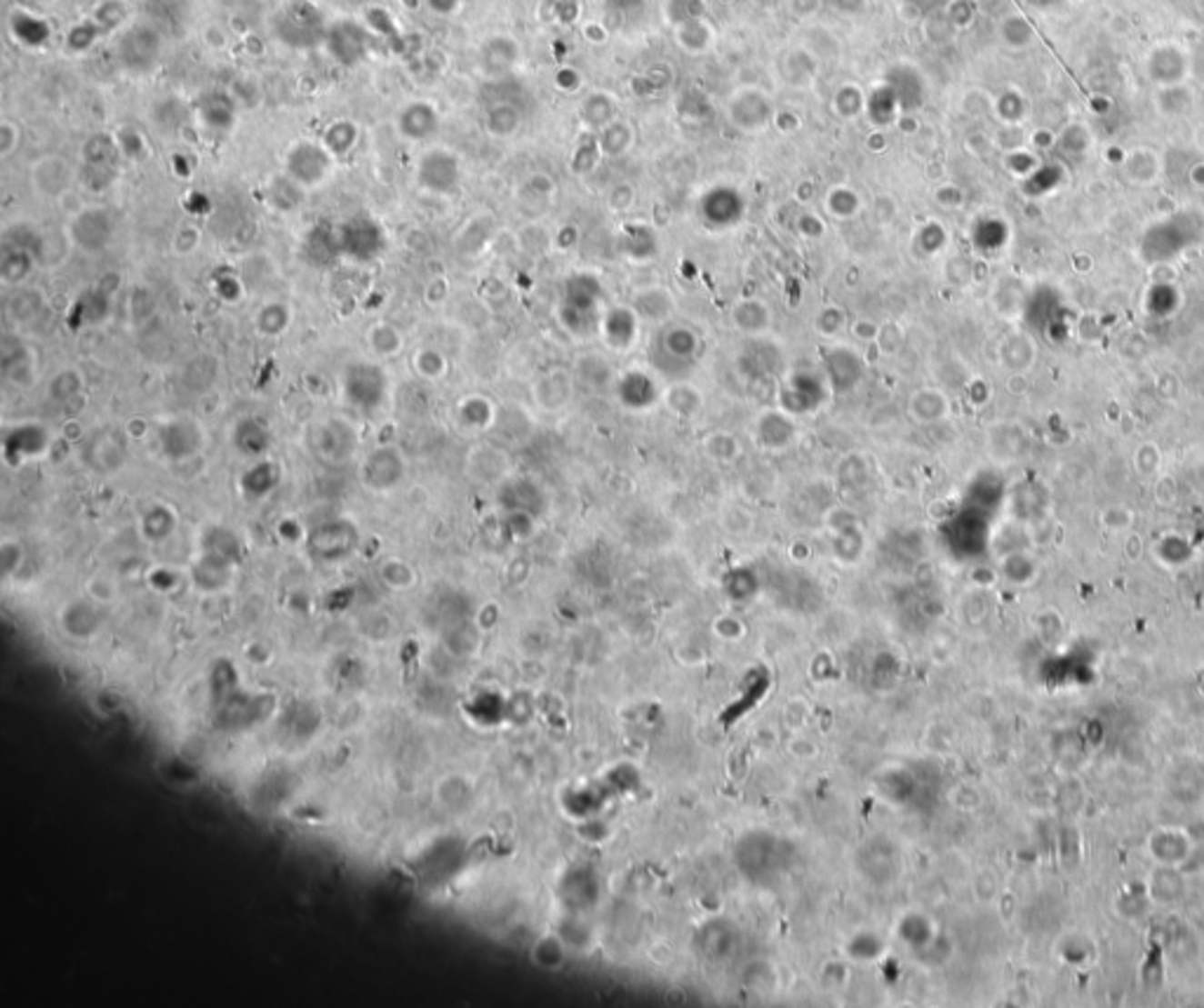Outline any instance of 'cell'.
<instances>
[{
    "label": "cell",
    "mask_w": 1204,
    "mask_h": 1008,
    "mask_svg": "<svg viewBox=\"0 0 1204 1008\" xmlns=\"http://www.w3.org/2000/svg\"><path fill=\"white\" fill-rule=\"evenodd\" d=\"M375 38L376 35L369 31L367 24H358L356 19H339L327 26L323 45L336 64L356 66L363 59H367Z\"/></svg>",
    "instance_id": "8992f818"
},
{
    "label": "cell",
    "mask_w": 1204,
    "mask_h": 1008,
    "mask_svg": "<svg viewBox=\"0 0 1204 1008\" xmlns=\"http://www.w3.org/2000/svg\"><path fill=\"white\" fill-rule=\"evenodd\" d=\"M176 527V517L167 505H154L142 520V532L148 541H166Z\"/></svg>",
    "instance_id": "f1b7e54d"
},
{
    "label": "cell",
    "mask_w": 1204,
    "mask_h": 1008,
    "mask_svg": "<svg viewBox=\"0 0 1204 1008\" xmlns=\"http://www.w3.org/2000/svg\"><path fill=\"white\" fill-rule=\"evenodd\" d=\"M210 289L212 294H215L219 301H224V304H238V301H243L245 296L243 280H240L234 271H226V268H222V271H216L215 275H212Z\"/></svg>",
    "instance_id": "836d02e7"
},
{
    "label": "cell",
    "mask_w": 1204,
    "mask_h": 1008,
    "mask_svg": "<svg viewBox=\"0 0 1204 1008\" xmlns=\"http://www.w3.org/2000/svg\"><path fill=\"white\" fill-rule=\"evenodd\" d=\"M127 15H130V10H127L125 0H102L95 7V12H92V19L102 26L104 34H108V31L118 29L120 24L127 19Z\"/></svg>",
    "instance_id": "e575fe53"
},
{
    "label": "cell",
    "mask_w": 1204,
    "mask_h": 1008,
    "mask_svg": "<svg viewBox=\"0 0 1204 1008\" xmlns=\"http://www.w3.org/2000/svg\"><path fill=\"white\" fill-rule=\"evenodd\" d=\"M304 195H306V188L299 186L285 172L276 175L266 184V203L278 212H295L304 203Z\"/></svg>",
    "instance_id": "603a6c76"
},
{
    "label": "cell",
    "mask_w": 1204,
    "mask_h": 1008,
    "mask_svg": "<svg viewBox=\"0 0 1204 1008\" xmlns=\"http://www.w3.org/2000/svg\"><path fill=\"white\" fill-rule=\"evenodd\" d=\"M172 170H175L176 176H188L191 175V163H188L186 155L176 154L172 155Z\"/></svg>",
    "instance_id": "7bdbcfd3"
},
{
    "label": "cell",
    "mask_w": 1204,
    "mask_h": 1008,
    "mask_svg": "<svg viewBox=\"0 0 1204 1008\" xmlns=\"http://www.w3.org/2000/svg\"><path fill=\"white\" fill-rule=\"evenodd\" d=\"M74 172L64 158H45L34 167V186L47 198H59L71 186Z\"/></svg>",
    "instance_id": "ac0fdd59"
},
{
    "label": "cell",
    "mask_w": 1204,
    "mask_h": 1008,
    "mask_svg": "<svg viewBox=\"0 0 1204 1008\" xmlns=\"http://www.w3.org/2000/svg\"><path fill=\"white\" fill-rule=\"evenodd\" d=\"M158 447L166 459L186 461L205 447L203 425L188 416H176L158 425Z\"/></svg>",
    "instance_id": "30bf717a"
},
{
    "label": "cell",
    "mask_w": 1204,
    "mask_h": 1008,
    "mask_svg": "<svg viewBox=\"0 0 1204 1008\" xmlns=\"http://www.w3.org/2000/svg\"><path fill=\"white\" fill-rule=\"evenodd\" d=\"M398 135L407 142H426L440 127V114L428 102H412L396 118Z\"/></svg>",
    "instance_id": "5bb4252c"
},
{
    "label": "cell",
    "mask_w": 1204,
    "mask_h": 1008,
    "mask_svg": "<svg viewBox=\"0 0 1204 1008\" xmlns=\"http://www.w3.org/2000/svg\"><path fill=\"white\" fill-rule=\"evenodd\" d=\"M198 118L207 130L228 132L236 123V104L224 92H207L200 96Z\"/></svg>",
    "instance_id": "ffe728a7"
},
{
    "label": "cell",
    "mask_w": 1204,
    "mask_h": 1008,
    "mask_svg": "<svg viewBox=\"0 0 1204 1008\" xmlns=\"http://www.w3.org/2000/svg\"><path fill=\"white\" fill-rule=\"evenodd\" d=\"M7 24H10V34L24 47H43L52 38L50 22L29 10H12Z\"/></svg>",
    "instance_id": "d6986e66"
},
{
    "label": "cell",
    "mask_w": 1204,
    "mask_h": 1008,
    "mask_svg": "<svg viewBox=\"0 0 1204 1008\" xmlns=\"http://www.w3.org/2000/svg\"><path fill=\"white\" fill-rule=\"evenodd\" d=\"M480 59H483L485 71H492V74H495V71H504V68L511 66L513 59H516V52H513L511 38L487 40V43H485V47H483V55H480Z\"/></svg>",
    "instance_id": "1f68e13d"
},
{
    "label": "cell",
    "mask_w": 1204,
    "mask_h": 1008,
    "mask_svg": "<svg viewBox=\"0 0 1204 1008\" xmlns=\"http://www.w3.org/2000/svg\"><path fill=\"white\" fill-rule=\"evenodd\" d=\"M320 142L325 144V148L330 151L335 158H344L353 151V148L358 146L360 142V127L353 123V120H335L330 125L325 127L323 139Z\"/></svg>",
    "instance_id": "484cf974"
},
{
    "label": "cell",
    "mask_w": 1204,
    "mask_h": 1008,
    "mask_svg": "<svg viewBox=\"0 0 1204 1008\" xmlns=\"http://www.w3.org/2000/svg\"><path fill=\"white\" fill-rule=\"evenodd\" d=\"M115 142H118L120 155H125V158L132 160H142L146 155V139L136 127H120L118 132H114Z\"/></svg>",
    "instance_id": "74e56055"
},
{
    "label": "cell",
    "mask_w": 1204,
    "mask_h": 1008,
    "mask_svg": "<svg viewBox=\"0 0 1204 1008\" xmlns=\"http://www.w3.org/2000/svg\"><path fill=\"white\" fill-rule=\"evenodd\" d=\"M336 240H339L341 259L356 261V264H372L388 247L384 226L367 215H356L336 224Z\"/></svg>",
    "instance_id": "3957f363"
},
{
    "label": "cell",
    "mask_w": 1204,
    "mask_h": 1008,
    "mask_svg": "<svg viewBox=\"0 0 1204 1008\" xmlns=\"http://www.w3.org/2000/svg\"><path fill=\"white\" fill-rule=\"evenodd\" d=\"M367 344L372 353L379 357H393L403 351V336L396 327L386 323H379L367 332Z\"/></svg>",
    "instance_id": "f546056e"
},
{
    "label": "cell",
    "mask_w": 1204,
    "mask_h": 1008,
    "mask_svg": "<svg viewBox=\"0 0 1204 1008\" xmlns=\"http://www.w3.org/2000/svg\"><path fill=\"white\" fill-rule=\"evenodd\" d=\"M405 471H407L405 456L393 444H379L360 464V477L375 492H388V489L398 487Z\"/></svg>",
    "instance_id": "8fae6325"
},
{
    "label": "cell",
    "mask_w": 1204,
    "mask_h": 1008,
    "mask_svg": "<svg viewBox=\"0 0 1204 1008\" xmlns=\"http://www.w3.org/2000/svg\"><path fill=\"white\" fill-rule=\"evenodd\" d=\"M356 532L346 522H332L311 534V548L318 560H341L356 545Z\"/></svg>",
    "instance_id": "2e32d148"
},
{
    "label": "cell",
    "mask_w": 1204,
    "mask_h": 1008,
    "mask_svg": "<svg viewBox=\"0 0 1204 1008\" xmlns=\"http://www.w3.org/2000/svg\"><path fill=\"white\" fill-rule=\"evenodd\" d=\"M292 324V308L283 301H268L255 313V327L262 336H283Z\"/></svg>",
    "instance_id": "d4e9b609"
},
{
    "label": "cell",
    "mask_w": 1204,
    "mask_h": 1008,
    "mask_svg": "<svg viewBox=\"0 0 1204 1008\" xmlns=\"http://www.w3.org/2000/svg\"><path fill=\"white\" fill-rule=\"evenodd\" d=\"M409 364L415 369V374L424 381H440L447 374V357L437 348H416L409 357Z\"/></svg>",
    "instance_id": "83f0119b"
},
{
    "label": "cell",
    "mask_w": 1204,
    "mask_h": 1008,
    "mask_svg": "<svg viewBox=\"0 0 1204 1008\" xmlns=\"http://www.w3.org/2000/svg\"><path fill=\"white\" fill-rule=\"evenodd\" d=\"M231 442L240 456L256 461L268 454L273 435L266 421H262L259 416H240L231 431Z\"/></svg>",
    "instance_id": "4fadbf2b"
},
{
    "label": "cell",
    "mask_w": 1204,
    "mask_h": 1008,
    "mask_svg": "<svg viewBox=\"0 0 1204 1008\" xmlns=\"http://www.w3.org/2000/svg\"><path fill=\"white\" fill-rule=\"evenodd\" d=\"M403 5L407 7V10H416V7H419V0H403Z\"/></svg>",
    "instance_id": "bcb514c9"
},
{
    "label": "cell",
    "mask_w": 1204,
    "mask_h": 1008,
    "mask_svg": "<svg viewBox=\"0 0 1204 1008\" xmlns=\"http://www.w3.org/2000/svg\"><path fill=\"white\" fill-rule=\"evenodd\" d=\"M339 391L348 407L363 414H372L386 404L388 376L384 367L369 360H356L344 367L339 376Z\"/></svg>",
    "instance_id": "7a4b0ae2"
},
{
    "label": "cell",
    "mask_w": 1204,
    "mask_h": 1008,
    "mask_svg": "<svg viewBox=\"0 0 1204 1008\" xmlns=\"http://www.w3.org/2000/svg\"><path fill=\"white\" fill-rule=\"evenodd\" d=\"M327 24L313 0H287L273 17V35L292 50H311L325 43Z\"/></svg>",
    "instance_id": "6da1fadb"
},
{
    "label": "cell",
    "mask_w": 1204,
    "mask_h": 1008,
    "mask_svg": "<svg viewBox=\"0 0 1204 1008\" xmlns=\"http://www.w3.org/2000/svg\"><path fill=\"white\" fill-rule=\"evenodd\" d=\"M1030 3L1038 7H1051V5H1059L1061 0H1030Z\"/></svg>",
    "instance_id": "f6af8a7d"
},
{
    "label": "cell",
    "mask_w": 1204,
    "mask_h": 1008,
    "mask_svg": "<svg viewBox=\"0 0 1204 1008\" xmlns=\"http://www.w3.org/2000/svg\"><path fill=\"white\" fill-rule=\"evenodd\" d=\"M186 210L194 212V215H203V212L210 210V200L203 193H191L186 200Z\"/></svg>",
    "instance_id": "60d3db41"
},
{
    "label": "cell",
    "mask_w": 1204,
    "mask_h": 1008,
    "mask_svg": "<svg viewBox=\"0 0 1204 1008\" xmlns=\"http://www.w3.org/2000/svg\"><path fill=\"white\" fill-rule=\"evenodd\" d=\"M301 254H304V259H306L311 266H318V268L330 266V264H335L336 259H341L335 224H325V221L323 224H316V226L304 235Z\"/></svg>",
    "instance_id": "9a60e30c"
},
{
    "label": "cell",
    "mask_w": 1204,
    "mask_h": 1008,
    "mask_svg": "<svg viewBox=\"0 0 1204 1008\" xmlns=\"http://www.w3.org/2000/svg\"><path fill=\"white\" fill-rule=\"evenodd\" d=\"M108 308H111V292H106L104 287L85 289L68 311V324L74 329L99 324L108 317Z\"/></svg>",
    "instance_id": "e0dca14e"
},
{
    "label": "cell",
    "mask_w": 1204,
    "mask_h": 1008,
    "mask_svg": "<svg viewBox=\"0 0 1204 1008\" xmlns=\"http://www.w3.org/2000/svg\"><path fill=\"white\" fill-rule=\"evenodd\" d=\"M52 447V437L43 424H17L3 435V459L10 465H22L31 459L45 456Z\"/></svg>",
    "instance_id": "7c38bea8"
},
{
    "label": "cell",
    "mask_w": 1204,
    "mask_h": 1008,
    "mask_svg": "<svg viewBox=\"0 0 1204 1008\" xmlns=\"http://www.w3.org/2000/svg\"><path fill=\"white\" fill-rule=\"evenodd\" d=\"M120 148L114 135L97 132L83 144V176L92 191H104L114 184Z\"/></svg>",
    "instance_id": "ba28073f"
},
{
    "label": "cell",
    "mask_w": 1204,
    "mask_h": 1008,
    "mask_svg": "<svg viewBox=\"0 0 1204 1008\" xmlns=\"http://www.w3.org/2000/svg\"><path fill=\"white\" fill-rule=\"evenodd\" d=\"M365 22H367V26H369V31H372V34L379 35V38L386 40V43H391L393 50H396V45H398V50H403V40L405 38L400 35L396 22H393L391 12L384 10V7H369V10L365 12Z\"/></svg>",
    "instance_id": "4dcf8cb0"
},
{
    "label": "cell",
    "mask_w": 1204,
    "mask_h": 1008,
    "mask_svg": "<svg viewBox=\"0 0 1204 1008\" xmlns=\"http://www.w3.org/2000/svg\"><path fill=\"white\" fill-rule=\"evenodd\" d=\"M335 155L325 148L323 142H313V139H301V142L292 144L290 151L285 154V175L295 179L299 186H304L306 191L311 188L320 186V184L327 182V176L332 172V165H335Z\"/></svg>",
    "instance_id": "5b68a950"
},
{
    "label": "cell",
    "mask_w": 1204,
    "mask_h": 1008,
    "mask_svg": "<svg viewBox=\"0 0 1204 1008\" xmlns=\"http://www.w3.org/2000/svg\"><path fill=\"white\" fill-rule=\"evenodd\" d=\"M492 403L485 400L480 395H468L464 397L459 403V409H457V419L464 428H471V431H483L492 424Z\"/></svg>",
    "instance_id": "4316f807"
},
{
    "label": "cell",
    "mask_w": 1204,
    "mask_h": 1008,
    "mask_svg": "<svg viewBox=\"0 0 1204 1008\" xmlns=\"http://www.w3.org/2000/svg\"><path fill=\"white\" fill-rule=\"evenodd\" d=\"M1146 68L1150 71L1153 80L1171 85V83H1179L1181 75L1188 71V57L1179 47L1169 45V62H1165V52H1162V47H1158V50L1150 52Z\"/></svg>",
    "instance_id": "cb8c5ba5"
},
{
    "label": "cell",
    "mask_w": 1204,
    "mask_h": 1008,
    "mask_svg": "<svg viewBox=\"0 0 1204 1008\" xmlns=\"http://www.w3.org/2000/svg\"><path fill=\"white\" fill-rule=\"evenodd\" d=\"M426 5L431 7L436 15H452V12L459 7V0H426Z\"/></svg>",
    "instance_id": "b9f144b4"
},
{
    "label": "cell",
    "mask_w": 1204,
    "mask_h": 1008,
    "mask_svg": "<svg viewBox=\"0 0 1204 1008\" xmlns=\"http://www.w3.org/2000/svg\"><path fill=\"white\" fill-rule=\"evenodd\" d=\"M148 433V425L144 419H130L127 421V435L130 437H142Z\"/></svg>",
    "instance_id": "ee69618b"
},
{
    "label": "cell",
    "mask_w": 1204,
    "mask_h": 1008,
    "mask_svg": "<svg viewBox=\"0 0 1204 1008\" xmlns=\"http://www.w3.org/2000/svg\"><path fill=\"white\" fill-rule=\"evenodd\" d=\"M186 243L191 245V247H194V250H196V247H198V243H200V233L196 231L194 226L182 228V231H179V233H176V235H175V243H172V247H175L176 254H186V247H184V245H186Z\"/></svg>",
    "instance_id": "ab89813d"
},
{
    "label": "cell",
    "mask_w": 1204,
    "mask_h": 1008,
    "mask_svg": "<svg viewBox=\"0 0 1204 1008\" xmlns=\"http://www.w3.org/2000/svg\"><path fill=\"white\" fill-rule=\"evenodd\" d=\"M80 388H83V376H80V372L74 367H66L52 376L50 385H47V395H50V400H55V403H68L71 397L78 395Z\"/></svg>",
    "instance_id": "d6a6232c"
},
{
    "label": "cell",
    "mask_w": 1204,
    "mask_h": 1008,
    "mask_svg": "<svg viewBox=\"0 0 1204 1008\" xmlns=\"http://www.w3.org/2000/svg\"><path fill=\"white\" fill-rule=\"evenodd\" d=\"M115 233L114 215L106 207H83L71 216L68 238L85 254H99L111 245Z\"/></svg>",
    "instance_id": "52a82bcc"
},
{
    "label": "cell",
    "mask_w": 1204,
    "mask_h": 1008,
    "mask_svg": "<svg viewBox=\"0 0 1204 1008\" xmlns=\"http://www.w3.org/2000/svg\"><path fill=\"white\" fill-rule=\"evenodd\" d=\"M102 26L95 19H83L66 34V47L71 52H87L102 35Z\"/></svg>",
    "instance_id": "8d00e7d4"
},
{
    "label": "cell",
    "mask_w": 1204,
    "mask_h": 1008,
    "mask_svg": "<svg viewBox=\"0 0 1204 1008\" xmlns=\"http://www.w3.org/2000/svg\"><path fill=\"white\" fill-rule=\"evenodd\" d=\"M22 142V130L10 120L0 123V158H10Z\"/></svg>",
    "instance_id": "f35d334b"
},
{
    "label": "cell",
    "mask_w": 1204,
    "mask_h": 1008,
    "mask_svg": "<svg viewBox=\"0 0 1204 1008\" xmlns=\"http://www.w3.org/2000/svg\"><path fill=\"white\" fill-rule=\"evenodd\" d=\"M416 186L433 195H449L461 182V163L447 148H428L415 170Z\"/></svg>",
    "instance_id": "9c48e42d"
},
{
    "label": "cell",
    "mask_w": 1204,
    "mask_h": 1008,
    "mask_svg": "<svg viewBox=\"0 0 1204 1008\" xmlns=\"http://www.w3.org/2000/svg\"><path fill=\"white\" fill-rule=\"evenodd\" d=\"M35 259H38V254H34V252L3 243V254H0V283L7 284V287H17V284L26 283L35 268Z\"/></svg>",
    "instance_id": "44dd1931"
},
{
    "label": "cell",
    "mask_w": 1204,
    "mask_h": 1008,
    "mask_svg": "<svg viewBox=\"0 0 1204 1008\" xmlns=\"http://www.w3.org/2000/svg\"><path fill=\"white\" fill-rule=\"evenodd\" d=\"M520 115L511 104H497L487 111V130L495 136H508L516 132Z\"/></svg>",
    "instance_id": "d590c367"
},
{
    "label": "cell",
    "mask_w": 1204,
    "mask_h": 1008,
    "mask_svg": "<svg viewBox=\"0 0 1204 1008\" xmlns=\"http://www.w3.org/2000/svg\"><path fill=\"white\" fill-rule=\"evenodd\" d=\"M163 55V35L151 24H132L118 38L115 57L130 74H148Z\"/></svg>",
    "instance_id": "277c9868"
},
{
    "label": "cell",
    "mask_w": 1204,
    "mask_h": 1008,
    "mask_svg": "<svg viewBox=\"0 0 1204 1008\" xmlns=\"http://www.w3.org/2000/svg\"><path fill=\"white\" fill-rule=\"evenodd\" d=\"M280 480V468L271 459H256L240 477V487L247 496H266Z\"/></svg>",
    "instance_id": "7402d4cb"
}]
</instances>
